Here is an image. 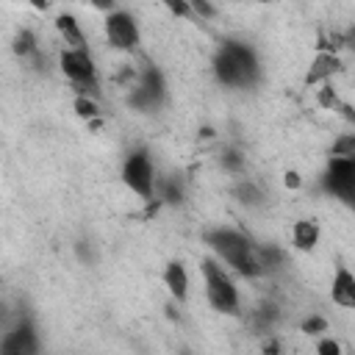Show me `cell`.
Here are the masks:
<instances>
[{
	"instance_id": "cell-1",
	"label": "cell",
	"mask_w": 355,
	"mask_h": 355,
	"mask_svg": "<svg viewBox=\"0 0 355 355\" xmlns=\"http://www.w3.org/2000/svg\"><path fill=\"white\" fill-rule=\"evenodd\" d=\"M202 241L236 275H241V277L266 275L263 266H261V258H258V244L244 230L230 227V225H216V227H208L202 233Z\"/></svg>"
},
{
	"instance_id": "cell-2",
	"label": "cell",
	"mask_w": 355,
	"mask_h": 355,
	"mask_svg": "<svg viewBox=\"0 0 355 355\" xmlns=\"http://www.w3.org/2000/svg\"><path fill=\"white\" fill-rule=\"evenodd\" d=\"M214 78L227 89H252L263 69L255 47L241 39H222L211 58Z\"/></svg>"
},
{
	"instance_id": "cell-3",
	"label": "cell",
	"mask_w": 355,
	"mask_h": 355,
	"mask_svg": "<svg viewBox=\"0 0 355 355\" xmlns=\"http://www.w3.org/2000/svg\"><path fill=\"white\" fill-rule=\"evenodd\" d=\"M200 272H202V280H205V300H208V305L216 313L236 316L241 302H239L236 280L230 277L227 266H222V261L216 255H211V258L200 261Z\"/></svg>"
},
{
	"instance_id": "cell-4",
	"label": "cell",
	"mask_w": 355,
	"mask_h": 355,
	"mask_svg": "<svg viewBox=\"0 0 355 355\" xmlns=\"http://www.w3.org/2000/svg\"><path fill=\"white\" fill-rule=\"evenodd\" d=\"M58 69L78 89V94L100 97V72L86 47H64L58 53Z\"/></svg>"
},
{
	"instance_id": "cell-5",
	"label": "cell",
	"mask_w": 355,
	"mask_h": 355,
	"mask_svg": "<svg viewBox=\"0 0 355 355\" xmlns=\"http://www.w3.org/2000/svg\"><path fill=\"white\" fill-rule=\"evenodd\" d=\"M319 189L336 202L355 208V158L327 155V164L319 175Z\"/></svg>"
},
{
	"instance_id": "cell-6",
	"label": "cell",
	"mask_w": 355,
	"mask_h": 355,
	"mask_svg": "<svg viewBox=\"0 0 355 355\" xmlns=\"http://www.w3.org/2000/svg\"><path fill=\"white\" fill-rule=\"evenodd\" d=\"M122 183L141 200H153L155 189H158V175H155V164L150 158V153L144 147H136L125 155L122 169H119Z\"/></svg>"
},
{
	"instance_id": "cell-7",
	"label": "cell",
	"mask_w": 355,
	"mask_h": 355,
	"mask_svg": "<svg viewBox=\"0 0 355 355\" xmlns=\"http://www.w3.org/2000/svg\"><path fill=\"white\" fill-rule=\"evenodd\" d=\"M164 100H166V78L155 64H147L136 78V86H130L128 105L141 114H153L164 105Z\"/></svg>"
},
{
	"instance_id": "cell-8",
	"label": "cell",
	"mask_w": 355,
	"mask_h": 355,
	"mask_svg": "<svg viewBox=\"0 0 355 355\" xmlns=\"http://www.w3.org/2000/svg\"><path fill=\"white\" fill-rule=\"evenodd\" d=\"M103 33H105V44L116 53H136L141 47V28L130 11L122 8L108 11L103 19Z\"/></svg>"
},
{
	"instance_id": "cell-9",
	"label": "cell",
	"mask_w": 355,
	"mask_h": 355,
	"mask_svg": "<svg viewBox=\"0 0 355 355\" xmlns=\"http://www.w3.org/2000/svg\"><path fill=\"white\" fill-rule=\"evenodd\" d=\"M42 338L31 319H17L14 327L0 341V355H39Z\"/></svg>"
},
{
	"instance_id": "cell-10",
	"label": "cell",
	"mask_w": 355,
	"mask_h": 355,
	"mask_svg": "<svg viewBox=\"0 0 355 355\" xmlns=\"http://www.w3.org/2000/svg\"><path fill=\"white\" fill-rule=\"evenodd\" d=\"M330 300L333 305L344 308V311H355V275L349 272V266L338 263L330 280Z\"/></svg>"
},
{
	"instance_id": "cell-11",
	"label": "cell",
	"mask_w": 355,
	"mask_h": 355,
	"mask_svg": "<svg viewBox=\"0 0 355 355\" xmlns=\"http://www.w3.org/2000/svg\"><path fill=\"white\" fill-rule=\"evenodd\" d=\"M161 280H164V286H166V291H169V297H172L175 302H186V300H189L191 277H189V269H186L183 261H178V258L166 261Z\"/></svg>"
},
{
	"instance_id": "cell-12",
	"label": "cell",
	"mask_w": 355,
	"mask_h": 355,
	"mask_svg": "<svg viewBox=\"0 0 355 355\" xmlns=\"http://www.w3.org/2000/svg\"><path fill=\"white\" fill-rule=\"evenodd\" d=\"M319 239H322V227H319L316 219L302 216V219H297V222L291 225V247H294V250H300V252H313L316 244H319Z\"/></svg>"
},
{
	"instance_id": "cell-13",
	"label": "cell",
	"mask_w": 355,
	"mask_h": 355,
	"mask_svg": "<svg viewBox=\"0 0 355 355\" xmlns=\"http://www.w3.org/2000/svg\"><path fill=\"white\" fill-rule=\"evenodd\" d=\"M55 31H58L64 47H86V33H83L80 22L75 19V14L61 11V14L55 17Z\"/></svg>"
},
{
	"instance_id": "cell-14",
	"label": "cell",
	"mask_w": 355,
	"mask_h": 355,
	"mask_svg": "<svg viewBox=\"0 0 355 355\" xmlns=\"http://www.w3.org/2000/svg\"><path fill=\"white\" fill-rule=\"evenodd\" d=\"M336 72H338V58H336L333 53H319V55L311 61V69H308V75H305V83H308V86L324 83V80H330Z\"/></svg>"
},
{
	"instance_id": "cell-15",
	"label": "cell",
	"mask_w": 355,
	"mask_h": 355,
	"mask_svg": "<svg viewBox=\"0 0 355 355\" xmlns=\"http://www.w3.org/2000/svg\"><path fill=\"white\" fill-rule=\"evenodd\" d=\"M11 50H14L17 58L31 61V58L39 53V39H36V33H33L31 28L17 31V36H14V42H11Z\"/></svg>"
},
{
	"instance_id": "cell-16",
	"label": "cell",
	"mask_w": 355,
	"mask_h": 355,
	"mask_svg": "<svg viewBox=\"0 0 355 355\" xmlns=\"http://www.w3.org/2000/svg\"><path fill=\"white\" fill-rule=\"evenodd\" d=\"M158 197L164 200V202H169V205H180L183 202V183H180V178L178 175H169V178H158Z\"/></svg>"
},
{
	"instance_id": "cell-17",
	"label": "cell",
	"mask_w": 355,
	"mask_h": 355,
	"mask_svg": "<svg viewBox=\"0 0 355 355\" xmlns=\"http://www.w3.org/2000/svg\"><path fill=\"white\" fill-rule=\"evenodd\" d=\"M258 258H261V266H263V272L269 275V272H275V269H280V266H283V261H286V252L269 241V244H258Z\"/></svg>"
},
{
	"instance_id": "cell-18",
	"label": "cell",
	"mask_w": 355,
	"mask_h": 355,
	"mask_svg": "<svg viewBox=\"0 0 355 355\" xmlns=\"http://www.w3.org/2000/svg\"><path fill=\"white\" fill-rule=\"evenodd\" d=\"M72 108H75V114H78L80 119H94V116H100L97 97H92V94H78L75 103H72Z\"/></svg>"
},
{
	"instance_id": "cell-19",
	"label": "cell",
	"mask_w": 355,
	"mask_h": 355,
	"mask_svg": "<svg viewBox=\"0 0 355 355\" xmlns=\"http://www.w3.org/2000/svg\"><path fill=\"white\" fill-rule=\"evenodd\" d=\"M233 194H236V197H239V202H244V205H258V202L263 200L261 189H258L255 183H250V180H241V183L233 189Z\"/></svg>"
},
{
	"instance_id": "cell-20",
	"label": "cell",
	"mask_w": 355,
	"mask_h": 355,
	"mask_svg": "<svg viewBox=\"0 0 355 355\" xmlns=\"http://www.w3.org/2000/svg\"><path fill=\"white\" fill-rule=\"evenodd\" d=\"M277 308L272 305V302H263V305H258V311H255V322H258V327L263 330V333H269L272 327H275V322H277Z\"/></svg>"
},
{
	"instance_id": "cell-21",
	"label": "cell",
	"mask_w": 355,
	"mask_h": 355,
	"mask_svg": "<svg viewBox=\"0 0 355 355\" xmlns=\"http://www.w3.org/2000/svg\"><path fill=\"white\" fill-rule=\"evenodd\" d=\"M330 155H344V158H355V133H341L333 144H330Z\"/></svg>"
},
{
	"instance_id": "cell-22",
	"label": "cell",
	"mask_w": 355,
	"mask_h": 355,
	"mask_svg": "<svg viewBox=\"0 0 355 355\" xmlns=\"http://www.w3.org/2000/svg\"><path fill=\"white\" fill-rule=\"evenodd\" d=\"M300 330L305 333V336H319V333H327V319L324 316H308L302 324H300Z\"/></svg>"
},
{
	"instance_id": "cell-23",
	"label": "cell",
	"mask_w": 355,
	"mask_h": 355,
	"mask_svg": "<svg viewBox=\"0 0 355 355\" xmlns=\"http://www.w3.org/2000/svg\"><path fill=\"white\" fill-rule=\"evenodd\" d=\"M189 6H191V14L200 17V19H214V14H216L211 0H189Z\"/></svg>"
},
{
	"instance_id": "cell-24",
	"label": "cell",
	"mask_w": 355,
	"mask_h": 355,
	"mask_svg": "<svg viewBox=\"0 0 355 355\" xmlns=\"http://www.w3.org/2000/svg\"><path fill=\"white\" fill-rule=\"evenodd\" d=\"M161 6H166L175 17H194L191 14V6H189V0H158Z\"/></svg>"
},
{
	"instance_id": "cell-25",
	"label": "cell",
	"mask_w": 355,
	"mask_h": 355,
	"mask_svg": "<svg viewBox=\"0 0 355 355\" xmlns=\"http://www.w3.org/2000/svg\"><path fill=\"white\" fill-rule=\"evenodd\" d=\"M316 352L319 355H341V344L336 338H319L316 341Z\"/></svg>"
},
{
	"instance_id": "cell-26",
	"label": "cell",
	"mask_w": 355,
	"mask_h": 355,
	"mask_svg": "<svg viewBox=\"0 0 355 355\" xmlns=\"http://www.w3.org/2000/svg\"><path fill=\"white\" fill-rule=\"evenodd\" d=\"M222 164H225V166H227L230 172H236V169H241V166H244V158H241L239 153H233V150H230V153H225Z\"/></svg>"
},
{
	"instance_id": "cell-27",
	"label": "cell",
	"mask_w": 355,
	"mask_h": 355,
	"mask_svg": "<svg viewBox=\"0 0 355 355\" xmlns=\"http://www.w3.org/2000/svg\"><path fill=\"white\" fill-rule=\"evenodd\" d=\"M283 186H286V189H300V186H302L300 172H297V169H286V172H283Z\"/></svg>"
},
{
	"instance_id": "cell-28",
	"label": "cell",
	"mask_w": 355,
	"mask_h": 355,
	"mask_svg": "<svg viewBox=\"0 0 355 355\" xmlns=\"http://www.w3.org/2000/svg\"><path fill=\"white\" fill-rule=\"evenodd\" d=\"M89 3H92V8H97V11H103V14H108V11L116 8V0H89Z\"/></svg>"
},
{
	"instance_id": "cell-29",
	"label": "cell",
	"mask_w": 355,
	"mask_h": 355,
	"mask_svg": "<svg viewBox=\"0 0 355 355\" xmlns=\"http://www.w3.org/2000/svg\"><path fill=\"white\" fill-rule=\"evenodd\" d=\"M344 44L355 50V28H349V31H347V36H344Z\"/></svg>"
},
{
	"instance_id": "cell-30",
	"label": "cell",
	"mask_w": 355,
	"mask_h": 355,
	"mask_svg": "<svg viewBox=\"0 0 355 355\" xmlns=\"http://www.w3.org/2000/svg\"><path fill=\"white\" fill-rule=\"evenodd\" d=\"M31 6L39 8V11H44V8H50V0H31Z\"/></svg>"
},
{
	"instance_id": "cell-31",
	"label": "cell",
	"mask_w": 355,
	"mask_h": 355,
	"mask_svg": "<svg viewBox=\"0 0 355 355\" xmlns=\"http://www.w3.org/2000/svg\"><path fill=\"white\" fill-rule=\"evenodd\" d=\"M255 3H269V0H255Z\"/></svg>"
}]
</instances>
